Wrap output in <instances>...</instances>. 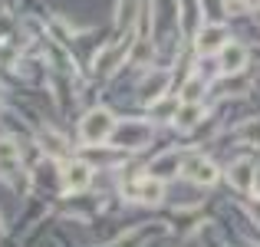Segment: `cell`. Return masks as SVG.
<instances>
[{
	"label": "cell",
	"mask_w": 260,
	"mask_h": 247,
	"mask_svg": "<svg viewBox=\"0 0 260 247\" xmlns=\"http://www.w3.org/2000/svg\"><path fill=\"white\" fill-rule=\"evenodd\" d=\"M128 198H135V201H142V204H158L161 201V195H165V188H161V181L158 178H139V181H132L128 184V191H125Z\"/></svg>",
	"instance_id": "5b68a950"
},
{
	"label": "cell",
	"mask_w": 260,
	"mask_h": 247,
	"mask_svg": "<svg viewBox=\"0 0 260 247\" xmlns=\"http://www.w3.org/2000/svg\"><path fill=\"white\" fill-rule=\"evenodd\" d=\"M244 66H247V50H244L241 43H224L221 59H217V70H221L224 76H231V73H241Z\"/></svg>",
	"instance_id": "ba28073f"
},
{
	"label": "cell",
	"mask_w": 260,
	"mask_h": 247,
	"mask_svg": "<svg viewBox=\"0 0 260 247\" xmlns=\"http://www.w3.org/2000/svg\"><path fill=\"white\" fill-rule=\"evenodd\" d=\"M201 92H204V82L201 79H191L188 86L181 89V99L184 102H198V99H201Z\"/></svg>",
	"instance_id": "4fadbf2b"
},
{
	"label": "cell",
	"mask_w": 260,
	"mask_h": 247,
	"mask_svg": "<svg viewBox=\"0 0 260 247\" xmlns=\"http://www.w3.org/2000/svg\"><path fill=\"white\" fill-rule=\"evenodd\" d=\"M17 171H20V145L10 135H0V178L10 181Z\"/></svg>",
	"instance_id": "52a82bcc"
},
{
	"label": "cell",
	"mask_w": 260,
	"mask_h": 247,
	"mask_svg": "<svg viewBox=\"0 0 260 247\" xmlns=\"http://www.w3.org/2000/svg\"><path fill=\"white\" fill-rule=\"evenodd\" d=\"M13 30H17V23H13V13L0 10V37H10Z\"/></svg>",
	"instance_id": "9a60e30c"
},
{
	"label": "cell",
	"mask_w": 260,
	"mask_h": 247,
	"mask_svg": "<svg viewBox=\"0 0 260 247\" xmlns=\"http://www.w3.org/2000/svg\"><path fill=\"white\" fill-rule=\"evenodd\" d=\"M125 50H128V43H122V46H109V50H102V56L95 59V76H112L115 73V66L122 63V56H125Z\"/></svg>",
	"instance_id": "30bf717a"
},
{
	"label": "cell",
	"mask_w": 260,
	"mask_h": 247,
	"mask_svg": "<svg viewBox=\"0 0 260 247\" xmlns=\"http://www.w3.org/2000/svg\"><path fill=\"white\" fill-rule=\"evenodd\" d=\"M241 135H244L247 142H260V122H250V126H244Z\"/></svg>",
	"instance_id": "2e32d148"
},
{
	"label": "cell",
	"mask_w": 260,
	"mask_h": 247,
	"mask_svg": "<svg viewBox=\"0 0 260 247\" xmlns=\"http://www.w3.org/2000/svg\"><path fill=\"white\" fill-rule=\"evenodd\" d=\"M165 79H168V76H152V79H148L145 99H155V96H158V92H165Z\"/></svg>",
	"instance_id": "5bb4252c"
},
{
	"label": "cell",
	"mask_w": 260,
	"mask_h": 247,
	"mask_svg": "<svg viewBox=\"0 0 260 247\" xmlns=\"http://www.w3.org/2000/svg\"><path fill=\"white\" fill-rule=\"evenodd\" d=\"M228 181H231V188H237V191H250V188H254V181H257L254 162H247V159L234 162V165H231V171H228Z\"/></svg>",
	"instance_id": "9c48e42d"
},
{
	"label": "cell",
	"mask_w": 260,
	"mask_h": 247,
	"mask_svg": "<svg viewBox=\"0 0 260 247\" xmlns=\"http://www.w3.org/2000/svg\"><path fill=\"white\" fill-rule=\"evenodd\" d=\"M148 139H152V126H148V122H142V119L115 122L112 135H109V142H112L115 148H122V152H135V148H142Z\"/></svg>",
	"instance_id": "6da1fadb"
},
{
	"label": "cell",
	"mask_w": 260,
	"mask_h": 247,
	"mask_svg": "<svg viewBox=\"0 0 260 247\" xmlns=\"http://www.w3.org/2000/svg\"><path fill=\"white\" fill-rule=\"evenodd\" d=\"M92 181V168L83 159H73L63 165V191H83Z\"/></svg>",
	"instance_id": "277c9868"
},
{
	"label": "cell",
	"mask_w": 260,
	"mask_h": 247,
	"mask_svg": "<svg viewBox=\"0 0 260 247\" xmlns=\"http://www.w3.org/2000/svg\"><path fill=\"white\" fill-rule=\"evenodd\" d=\"M244 4H247V7H257V4H260V0H244Z\"/></svg>",
	"instance_id": "ac0fdd59"
},
{
	"label": "cell",
	"mask_w": 260,
	"mask_h": 247,
	"mask_svg": "<svg viewBox=\"0 0 260 247\" xmlns=\"http://www.w3.org/2000/svg\"><path fill=\"white\" fill-rule=\"evenodd\" d=\"M201 119H204L201 102H181V106H178V112H175V129L188 132V129H194Z\"/></svg>",
	"instance_id": "8fae6325"
},
{
	"label": "cell",
	"mask_w": 260,
	"mask_h": 247,
	"mask_svg": "<svg viewBox=\"0 0 260 247\" xmlns=\"http://www.w3.org/2000/svg\"><path fill=\"white\" fill-rule=\"evenodd\" d=\"M175 171H181V165H178V159L175 155H161V159H155L152 162V171H148V175L152 178H168V175H175Z\"/></svg>",
	"instance_id": "7c38bea8"
},
{
	"label": "cell",
	"mask_w": 260,
	"mask_h": 247,
	"mask_svg": "<svg viewBox=\"0 0 260 247\" xmlns=\"http://www.w3.org/2000/svg\"><path fill=\"white\" fill-rule=\"evenodd\" d=\"M181 175L194 184H214L217 181V165L211 159H201V155H191V159L181 162Z\"/></svg>",
	"instance_id": "3957f363"
},
{
	"label": "cell",
	"mask_w": 260,
	"mask_h": 247,
	"mask_svg": "<svg viewBox=\"0 0 260 247\" xmlns=\"http://www.w3.org/2000/svg\"><path fill=\"white\" fill-rule=\"evenodd\" d=\"M224 43H228V30L221 23H208L204 30H198V40H194L198 53H204V56L208 53H221Z\"/></svg>",
	"instance_id": "8992f818"
},
{
	"label": "cell",
	"mask_w": 260,
	"mask_h": 247,
	"mask_svg": "<svg viewBox=\"0 0 260 247\" xmlns=\"http://www.w3.org/2000/svg\"><path fill=\"white\" fill-rule=\"evenodd\" d=\"M0 234H4V218H0Z\"/></svg>",
	"instance_id": "d6986e66"
},
{
	"label": "cell",
	"mask_w": 260,
	"mask_h": 247,
	"mask_svg": "<svg viewBox=\"0 0 260 247\" xmlns=\"http://www.w3.org/2000/svg\"><path fill=\"white\" fill-rule=\"evenodd\" d=\"M112 129H115V115L109 112V109H92V112H86L83 122H79V139H83L86 145H102V142H109Z\"/></svg>",
	"instance_id": "7a4b0ae2"
},
{
	"label": "cell",
	"mask_w": 260,
	"mask_h": 247,
	"mask_svg": "<svg viewBox=\"0 0 260 247\" xmlns=\"http://www.w3.org/2000/svg\"><path fill=\"white\" fill-rule=\"evenodd\" d=\"M204 10H208V17H217L221 13V0H204Z\"/></svg>",
	"instance_id": "e0dca14e"
}]
</instances>
